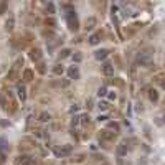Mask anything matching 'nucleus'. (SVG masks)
Listing matches in <instances>:
<instances>
[{
	"instance_id": "f257e3e1",
	"label": "nucleus",
	"mask_w": 165,
	"mask_h": 165,
	"mask_svg": "<svg viewBox=\"0 0 165 165\" xmlns=\"http://www.w3.org/2000/svg\"><path fill=\"white\" fill-rule=\"evenodd\" d=\"M152 61H154V50H152V48L142 50V51L137 55V58H135V63H137V65H140V66H145V68L152 66Z\"/></svg>"
},
{
	"instance_id": "f03ea898",
	"label": "nucleus",
	"mask_w": 165,
	"mask_h": 165,
	"mask_svg": "<svg viewBox=\"0 0 165 165\" xmlns=\"http://www.w3.org/2000/svg\"><path fill=\"white\" fill-rule=\"evenodd\" d=\"M116 137H117V134L107 131V129H104V131L99 132V140H101V144H103V147H106V149H109V144L114 142Z\"/></svg>"
},
{
	"instance_id": "7ed1b4c3",
	"label": "nucleus",
	"mask_w": 165,
	"mask_h": 165,
	"mask_svg": "<svg viewBox=\"0 0 165 165\" xmlns=\"http://www.w3.org/2000/svg\"><path fill=\"white\" fill-rule=\"evenodd\" d=\"M66 23H68V28L71 31H78L79 30V20H78V17H76V13L73 12V10L66 13Z\"/></svg>"
},
{
	"instance_id": "20e7f679",
	"label": "nucleus",
	"mask_w": 165,
	"mask_h": 165,
	"mask_svg": "<svg viewBox=\"0 0 165 165\" xmlns=\"http://www.w3.org/2000/svg\"><path fill=\"white\" fill-rule=\"evenodd\" d=\"M35 145H36V144H35V140H33V139H30V137H23L22 140H20L18 150H20V152H28V150H31Z\"/></svg>"
},
{
	"instance_id": "39448f33",
	"label": "nucleus",
	"mask_w": 165,
	"mask_h": 165,
	"mask_svg": "<svg viewBox=\"0 0 165 165\" xmlns=\"http://www.w3.org/2000/svg\"><path fill=\"white\" fill-rule=\"evenodd\" d=\"M15 165H36V160H35L33 157H30V155H27V154H23V155L17 157Z\"/></svg>"
},
{
	"instance_id": "423d86ee",
	"label": "nucleus",
	"mask_w": 165,
	"mask_h": 165,
	"mask_svg": "<svg viewBox=\"0 0 165 165\" xmlns=\"http://www.w3.org/2000/svg\"><path fill=\"white\" fill-rule=\"evenodd\" d=\"M71 152H73V145H69V144H65V145L55 149V154L58 157H68V155H71Z\"/></svg>"
},
{
	"instance_id": "0eeeda50",
	"label": "nucleus",
	"mask_w": 165,
	"mask_h": 165,
	"mask_svg": "<svg viewBox=\"0 0 165 165\" xmlns=\"http://www.w3.org/2000/svg\"><path fill=\"white\" fill-rule=\"evenodd\" d=\"M28 56H30V59L33 63H38V61H41V56H43V53H41L40 48H31L30 53H28Z\"/></svg>"
},
{
	"instance_id": "6e6552de",
	"label": "nucleus",
	"mask_w": 165,
	"mask_h": 165,
	"mask_svg": "<svg viewBox=\"0 0 165 165\" xmlns=\"http://www.w3.org/2000/svg\"><path fill=\"white\" fill-rule=\"evenodd\" d=\"M101 69H103V75H106V76H112V75H114V65L109 63V61H104L103 66H101Z\"/></svg>"
},
{
	"instance_id": "1a4fd4ad",
	"label": "nucleus",
	"mask_w": 165,
	"mask_h": 165,
	"mask_svg": "<svg viewBox=\"0 0 165 165\" xmlns=\"http://www.w3.org/2000/svg\"><path fill=\"white\" fill-rule=\"evenodd\" d=\"M17 94H18V99L22 101V103H25V101H27V87L23 86L22 83L17 86Z\"/></svg>"
},
{
	"instance_id": "9d476101",
	"label": "nucleus",
	"mask_w": 165,
	"mask_h": 165,
	"mask_svg": "<svg viewBox=\"0 0 165 165\" xmlns=\"http://www.w3.org/2000/svg\"><path fill=\"white\" fill-rule=\"evenodd\" d=\"M68 79H79V68L78 66H69L68 68Z\"/></svg>"
},
{
	"instance_id": "9b49d317",
	"label": "nucleus",
	"mask_w": 165,
	"mask_h": 165,
	"mask_svg": "<svg viewBox=\"0 0 165 165\" xmlns=\"http://www.w3.org/2000/svg\"><path fill=\"white\" fill-rule=\"evenodd\" d=\"M45 27H46V30H55L58 27V22H56L55 17H46L45 18Z\"/></svg>"
},
{
	"instance_id": "f8f14e48",
	"label": "nucleus",
	"mask_w": 165,
	"mask_h": 165,
	"mask_svg": "<svg viewBox=\"0 0 165 165\" xmlns=\"http://www.w3.org/2000/svg\"><path fill=\"white\" fill-rule=\"evenodd\" d=\"M3 28H5V31L12 33L13 28H15V18H13V17H8V18L5 20V23H3Z\"/></svg>"
},
{
	"instance_id": "ddd939ff",
	"label": "nucleus",
	"mask_w": 165,
	"mask_h": 165,
	"mask_svg": "<svg viewBox=\"0 0 165 165\" xmlns=\"http://www.w3.org/2000/svg\"><path fill=\"white\" fill-rule=\"evenodd\" d=\"M22 79L25 83H31L35 79V75H33V69H30V68H27V69H23V76H22Z\"/></svg>"
},
{
	"instance_id": "4468645a",
	"label": "nucleus",
	"mask_w": 165,
	"mask_h": 165,
	"mask_svg": "<svg viewBox=\"0 0 165 165\" xmlns=\"http://www.w3.org/2000/svg\"><path fill=\"white\" fill-rule=\"evenodd\" d=\"M107 55H109V50H106V48L94 51V58H96V59H99V61H104V59L107 58Z\"/></svg>"
},
{
	"instance_id": "2eb2a0df",
	"label": "nucleus",
	"mask_w": 165,
	"mask_h": 165,
	"mask_svg": "<svg viewBox=\"0 0 165 165\" xmlns=\"http://www.w3.org/2000/svg\"><path fill=\"white\" fill-rule=\"evenodd\" d=\"M23 63H25V59L20 56V58H17L15 59V63L12 65V71H17V73H20V69H22V66H23Z\"/></svg>"
},
{
	"instance_id": "dca6fc26",
	"label": "nucleus",
	"mask_w": 165,
	"mask_h": 165,
	"mask_svg": "<svg viewBox=\"0 0 165 165\" xmlns=\"http://www.w3.org/2000/svg\"><path fill=\"white\" fill-rule=\"evenodd\" d=\"M96 23H97L96 17H89V18H86V22H84V28H86V30H93V28L96 27Z\"/></svg>"
},
{
	"instance_id": "f3484780",
	"label": "nucleus",
	"mask_w": 165,
	"mask_h": 165,
	"mask_svg": "<svg viewBox=\"0 0 165 165\" xmlns=\"http://www.w3.org/2000/svg\"><path fill=\"white\" fill-rule=\"evenodd\" d=\"M127 144H124V142H121L117 145V150H116V152H117V155L119 157H124V155H127Z\"/></svg>"
},
{
	"instance_id": "a211bd4d",
	"label": "nucleus",
	"mask_w": 165,
	"mask_h": 165,
	"mask_svg": "<svg viewBox=\"0 0 165 165\" xmlns=\"http://www.w3.org/2000/svg\"><path fill=\"white\" fill-rule=\"evenodd\" d=\"M101 41V31H96L89 36V45H99Z\"/></svg>"
},
{
	"instance_id": "6ab92c4d",
	"label": "nucleus",
	"mask_w": 165,
	"mask_h": 165,
	"mask_svg": "<svg viewBox=\"0 0 165 165\" xmlns=\"http://www.w3.org/2000/svg\"><path fill=\"white\" fill-rule=\"evenodd\" d=\"M0 106H2V109H8V97H7L5 93H0Z\"/></svg>"
},
{
	"instance_id": "aec40b11",
	"label": "nucleus",
	"mask_w": 165,
	"mask_h": 165,
	"mask_svg": "<svg viewBox=\"0 0 165 165\" xmlns=\"http://www.w3.org/2000/svg\"><path fill=\"white\" fill-rule=\"evenodd\" d=\"M147 96H149V99L152 101V103H157V101H159V91L157 89H149Z\"/></svg>"
},
{
	"instance_id": "412c9836",
	"label": "nucleus",
	"mask_w": 165,
	"mask_h": 165,
	"mask_svg": "<svg viewBox=\"0 0 165 165\" xmlns=\"http://www.w3.org/2000/svg\"><path fill=\"white\" fill-rule=\"evenodd\" d=\"M38 121H40V122H48V121H51V114H50V112H46V111L40 112V116H38Z\"/></svg>"
},
{
	"instance_id": "4be33fe9",
	"label": "nucleus",
	"mask_w": 165,
	"mask_h": 165,
	"mask_svg": "<svg viewBox=\"0 0 165 165\" xmlns=\"http://www.w3.org/2000/svg\"><path fill=\"white\" fill-rule=\"evenodd\" d=\"M45 13H46V17H53L55 13V5L51 2H48L46 5H45Z\"/></svg>"
},
{
	"instance_id": "5701e85b",
	"label": "nucleus",
	"mask_w": 165,
	"mask_h": 165,
	"mask_svg": "<svg viewBox=\"0 0 165 165\" xmlns=\"http://www.w3.org/2000/svg\"><path fill=\"white\" fill-rule=\"evenodd\" d=\"M41 35H43V38H46V40H55V38H56L55 31L53 30H46V28L41 31Z\"/></svg>"
},
{
	"instance_id": "b1692460",
	"label": "nucleus",
	"mask_w": 165,
	"mask_h": 165,
	"mask_svg": "<svg viewBox=\"0 0 165 165\" xmlns=\"http://www.w3.org/2000/svg\"><path fill=\"white\" fill-rule=\"evenodd\" d=\"M53 73L56 76H61L63 73H65V66H63L61 63H56V65L53 66Z\"/></svg>"
},
{
	"instance_id": "393cba45",
	"label": "nucleus",
	"mask_w": 165,
	"mask_h": 165,
	"mask_svg": "<svg viewBox=\"0 0 165 165\" xmlns=\"http://www.w3.org/2000/svg\"><path fill=\"white\" fill-rule=\"evenodd\" d=\"M36 71L40 73V75H45V73H46V63H45L43 59L36 63Z\"/></svg>"
},
{
	"instance_id": "a878e982",
	"label": "nucleus",
	"mask_w": 165,
	"mask_h": 165,
	"mask_svg": "<svg viewBox=\"0 0 165 165\" xmlns=\"http://www.w3.org/2000/svg\"><path fill=\"white\" fill-rule=\"evenodd\" d=\"M68 56H71V50H69V48H63V50L58 53L59 59H65V58H68Z\"/></svg>"
},
{
	"instance_id": "bb28decb",
	"label": "nucleus",
	"mask_w": 165,
	"mask_h": 165,
	"mask_svg": "<svg viewBox=\"0 0 165 165\" xmlns=\"http://www.w3.org/2000/svg\"><path fill=\"white\" fill-rule=\"evenodd\" d=\"M107 127H109V129H107V131H116V134H117V132L119 131H121V125H119L117 124V122H107Z\"/></svg>"
},
{
	"instance_id": "cd10ccee",
	"label": "nucleus",
	"mask_w": 165,
	"mask_h": 165,
	"mask_svg": "<svg viewBox=\"0 0 165 165\" xmlns=\"http://www.w3.org/2000/svg\"><path fill=\"white\" fill-rule=\"evenodd\" d=\"M84 159H86V155H84V154H78V155H75L71 159V162L73 163H81V162H84Z\"/></svg>"
},
{
	"instance_id": "c85d7f7f",
	"label": "nucleus",
	"mask_w": 165,
	"mask_h": 165,
	"mask_svg": "<svg viewBox=\"0 0 165 165\" xmlns=\"http://www.w3.org/2000/svg\"><path fill=\"white\" fill-rule=\"evenodd\" d=\"M7 79H8V81H17V79H18V73H17V71H12V69H10L8 75H7Z\"/></svg>"
},
{
	"instance_id": "c756f323",
	"label": "nucleus",
	"mask_w": 165,
	"mask_h": 165,
	"mask_svg": "<svg viewBox=\"0 0 165 165\" xmlns=\"http://www.w3.org/2000/svg\"><path fill=\"white\" fill-rule=\"evenodd\" d=\"M154 81H155V83L159 84L160 87H162V86H163V75H162V73H159V75H155V76H154Z\"/></svg>"
},
{
	"instance_id": "7c9ffc66",
	"label": "nucleus",
	"mask_w": 165,
	"mask_h": 165,
	"mask_svg": "<svg viewBox=\"0 0 165 165\" xmlns=\"http://www.w3.org/2000/svg\"><path fill=\"white\" fill-rule=\"evenodd\" d=\"M5 150H8V145H7L5 139H0V154H3Z\"/></svg>"
},
{
	"instance_id": "2f4dec72",
	"label": "nucleus",
	"mask_w": 165,
	"mask_h": 165,
	"mask_svg": "<svg viewBox=\"0 0 165 165\" xmlns=\"http://www.w3.org/2000/svg\"><path fill=\"white\" fill-rule=\"evenodd\" d=\"M89 121H91V117L87 114H83V116H79V122H81V124H89Z\"/></svg>"
},
{
	"instance_id": "473e14b6",
	"label": "nucleus",
	"mask_w": 165,
	"mask_h": 165,
	"mask_svg": "<svg viewBox=\"0 0 165 165\" xmlns=\"http://www.w3.org/2000/svg\"><path fill=\"white\" fill-rule=\"evenodd\" d=\"M106 94H107V87L106 86H101L99 89H97V96H99V97H104Z\"/></svg>"
},
{
	"instance_id": "72a5a7b5",
	"label": "nucleus",
	"mask_w": 165,
	"mask_h": 165,
	"mask_svg": "<svg viewBox=\"0 0 165 165\" xmlns=\"http://www.w3.org/2000/svg\"><path fill=\"white\" fill-rule=\"evenodd\" d=\"M71 58H73V61H75V63H81V61H83V55H81V53L71 55Z\"/></svg>"
},
{
	"instance_id": "f704fd0d",
	"label": "nucleus",
	"mask_w": 165,
	"mask_h": 165,
	"mask_svg": "<svg viewBox=\"0 0 165 165\" xmlns=\"http://www.w3.org/2000/svg\"><path fill=\"white\" fill-rule=\"evenodd\" d=\"M107 97H109V101H116V97H117V94L114 93V91H107V94H106Z\"/></svg>"
},
{
	"instance_id": "c9c22d12",
	"label": "nucleus",
	"mask_w": 165,
	"mask_h": 165,
	"mask_svg": "<svg viewBox=\"0 0 165 165\" xmlns=\"http://www.w3.org/2000/svg\"><path fill=\"white\" fill-rule=\"evenodd\" d=\"M111 83H112V84H116V86H119V87H122V86H124V83H122V79H119V78H114V79H112Z\"/></svg>"
},
{
	"instance_id": "e433bc0d",
	"label": "nucleus",
	"mask_w": 165,
	"mask_h": 165,
	"mask_svg": "<svg viewBox=\"0 0 165 165\" xmlns=\"http://www.w3.org/2000/svg\"><path fill=\"white\" fill-rule=\"evenodd\" d=\"M97 107H99L101 111H106L107 107H109V104H107V103H104V101H101V103L97 104Z\"/></svg>"
},
{
	"instance_id": "4c0bfd02",
	"label": "nucleus",
	"mask_w": 165,
	"mask_h": 165,
	"mask_svg": "<svg viewBox=\"0 0 165 165\" xmlns=\"http://www.w3.org/2000/svg\"><path fill=\"white\" fill-rule=\"evenodd\" d=\"M7 12V2H0V15Z\"/></svg>"
},
{
	"instance_id": "58836bf2",
	"label": "nucleus",
	"mask_w": 165,
	"mask_h": 165,
	"mask_svg": "<svg viewBox=\"0 0 165 165\" xmlns=\"http://www.w3.org/2000/svg\"><path fill=\"white\" fill-rule=\"evenodd\" d=\"M78 124H79V116H75V117H73V121H71V125L75 127V125H78Z\"/></svg>"
},
{
	"instance_id": "ea45409f",
	"label": "nucleus",
	"mask_w": 165,
	"mask_h": 165,
	"mask_svg": "<svg viewBox=\"0 0 165 165\" xmlns=\"http://www.w3.org/2000/svg\"><path fill=\"white\" fill-rule=\"evenodd\" d=\"M131 76H132V79H135V66L131 68Z\"/></svg>"
},
{
	"instance_id": "a19ab883",
	"label": "nucleus",
	"mask_w": 165,
	"mask_h": 165,
	"mask_svg": "<svg viewBox=\"0 0 165 165\" xmlns=\"http://www.w3.org/2000/svg\"><path fill=\"white\" fill-rule=\"evenodd\" d=\"M93 104H94V103H93V99H87V109H93V107H94Z\"/></svg>"
},
{
	"instance_id": "79ce46f5",
	"label": "nucleus",
	"mask_w": 165,
	"mask_h": 165,
	"mask_svg": "<svg viewBox=\"0 0 165 165\" xmlns=\"http://www.w3.org/2000/svg\"><path fill=\"white\" fill-rule=\"evenodd\" d=\"M97 121H99V122H104V121H107V116H99V117H97Z\"/></svg>"
},
{
	"instance_id": "37998d69",
	"label": "nucleus",
	"mask_w": 165,
	"mask_h": 165,
	"mask_svg": "<svg viewBox=\"0 0 165 165\" xmlns=\"http://www.w3.org/2000/svg\"><path fill=\"white\" fill-rule=\"evenodd\" d=\"M5 162V154H0V165Z\"/></svg>"
},
{
	"instance_id": "c03bdc74",
	"label": "nucleus",
	"mask_w": 165,
	"mask_h": 165,
	"mask_svg": "<svg viewBox=\"0 0 165 165\" xmlns=\"http://www.w3.org/2000/svg\"><path fill=\"white\" fill-rule=\"evenodd\" d=\"M155 124H157V125H162V124H163V122H162V117H157Z\"/></svg>"
},
{
	"instance_id": "a18cd8bd",
	"label": "nucleus",
	"mask_w": 165,
	"mask_h": 165,
	"mask_svg": "<svg viewBox=\"0 0 165 165\" xmlns=\"http://www.w3.org/2000/svg\"><path fill=\"white\" fill-rule=\"evenodd\" d=\"M0 125H2V127H7V125H8V122H7V121H0Z\"/></svg>"
}]
</instances>
